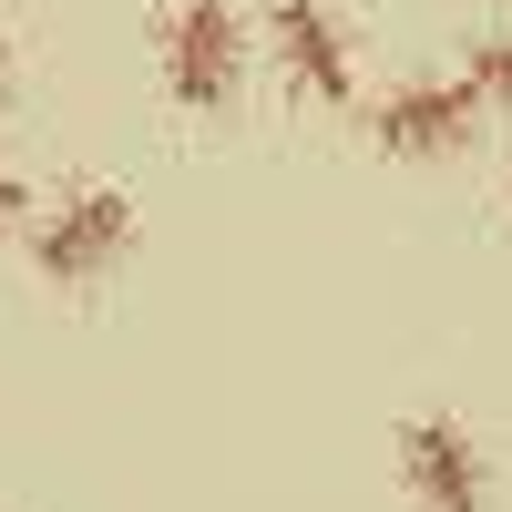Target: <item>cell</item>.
Here are the masks:
<instances>
[{
    "label": "cell",
    "mask_w": 512,
    "mask_h": 512,
    "mask_svg": "<svg viewBox=\"0 0 512 512\" xmlns=\"http://www.w3.org/2000/svg\"><path fill=\"white\" fill-rule=\"evenodd\" d=\"M472 93H482V103H512V31L472 41Z\"/></svg>",
    "instance_id": "obj_6"
},
{
    "label": "cell",
    "mask_w": 512,
    "mask_h": 512,
    "mask_svg": "<svg viewBox=\"0 0 512 512\" xmlns=\"http://www.w3.org/2000/svg\"><path fill=\"white\" fill-rule=\"evenodd\" d=\"M123 246H134V195H123V185H82V195H62V216H41V236H31V256H41V277H52V287L103 277Z\"/></svg>",
    "instance_id": "obj_2"
},
{
    "label": "cell",
    "mask_w": 512,
    "mask_h": 512,
    "mask_svg": "<svg viewBox=\"0 0 512 512\" xmlns=\"http://www.w3.org/2000/svg\"><path fill=\"white\" fill-rule=\"evenodd\" d=\"M0 82H11V41H0Z\"/></svg>",
    "instance_id": "obj_8"
},
{
    "label": "cell",
    "mask_w": 512,
    "mask_h": 512,
    "mask_svg": "<svg viewBox=\"0 0 512 512\" xmlns=\"http://www.w3.org/2000/svg\"><path fill=\"white\" fill-rule=\"evenodd\" d=\"M21 216V175H11V164H0V226H11Z\"/></svg>",
    "instance_id": "obj_7"
},
{
    "label": "cell",
    "mask_w": 512,
    "mask_h": 512,
    "mask_svg": "<svg viewBox=\"0 0 512 512\" xmlns=\"http://www.w3.org/2000/svg\"><path fill=\"white\" fill-rule=\"evenodd\" d=\"M400 482L420 492V512H492V461L461 420H410L400 431Z\"/></svg>",
    "instance_id": "obj_3"
},
{
    "label": "cell",
    "mask_w": 512,
    "mask_h": 512,
    "mask_svg": "<svg viewBox=\"0 0 512 512\" xmlns=\"http://www.w3.org/2000/svg\"><path fill=\"white\" fill-rule=\"evenodd\" d=\"M267 41H277V72L297 82V93L349 103V41H338V21L318 11V0H277V11H267Z\"/></svg>",
    "instance_id": "obj_5"
},
{
    "label": "cell",
    "mask_w": 512,
    "mask_h": 512,
    "mask_svg": "<svg viewBox=\"0 0 512 512\" xmlns=\"http://www.w3.org/2000/svg\"><path fill=\"white\" fill-rule=\"evenodd\" d=\"M472 123H482V93H472V72H461V82H400V93L369 113V134H379V154H461Z\"/></svg>",
    "instance_id": "obj_4"
},
{
    "label": "cell",
    "mask_w": 512,
    "mask_h": 512,
    "mask_svg": "<svg viewBox=\"0 0 512 512\" xmlns=\"http://www.w3.org/2000/svg\"><path fill=\"white\" fill-rule=\"evenodd\" d=\"M236 72H246V21L226 0H175L164 11V82H175V103L216 113L236 93Z\"/></svg>",
    "instance_id": "obj_1"
}]
</instances>
